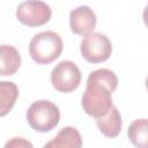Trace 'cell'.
I'll return each instance as SVG.
<instances>
[{
    "mask_svg": "<svg viewBox=\"0 0 148 148\" xmlns=\"http://www.w3.org/2000/svg\"><path fill=\"white\" fill-rule=\"evenodd\" d=\"M118 77L108 68L92 71L88 79L82 96L83 111L94 118L104 116L112 108V92L117 89Z\"/></svg>",
    "mask_w": 148,
    "mask_h": 148,
    "instance_id": "6da1fadb",
    "label": "cell"
},
{
    "mask_svg": "<svg viewBox=\"0 0 148 148\" xmlns=\"http://www.w3.org/2000/svg\"><path fill=\"white\" fill-rule=\"evenodd\" d=\"M64 44L59 34L47 30L32 37L29 43V54L34 61L47 65L58 59L62 52Z\"/></svg>",
    "mask_w": 148,
    "mask_h": 148,
    "instance_id": "7a4b0ae2",
    "label": "cell"
},
{
    "mask_svg": "<svg viewBox=\"0 0 148 148\" xmlns=\"http://www.w3.org/2000/svg\"><path fill=\"white\" fill-rule=\"evenodd\" d=\"M59 120V108L47 99L34 102L27 111V121L30 127L37 132H49L53 130Z\"/></svg>",
    "mask_w": 148,
    "mask_h": 148,
    "instance_id": "3957f363",
    "label": "cell"
},
{
    "mask_svg": "<svg viewBox=\"0 0 148 148\" xmlns=\"http://www.w3.org/2000/svg\"><path fill=\"white\" fill-rule=\"evenodd\" d=\"M112 44L110 39L99 32H90L81 40V54L90 64H99L110 58Z\"/></svg>",
    "mask_w": 148,
    "mask_h": 148,
    "instance_id": "277c9868",
    "label": "cell"
},
{
    "mask_svg": "<svg viewBox=\"0 0 148 148\" xmlns=\"http://www.w3.org/2000/svg\"><path fill=\"white\" fill-rule=\"evenodd\" d=\"M81 71L71 60L60 61L51 73V83L60 92H71L81 83Z\"/></svg>",
    "mask_w": 148,
    "mask_h": 148,
    "instance_id": "5b68a950",
    "label": "cell"
},
{
    "mask_svg": "<svg viewBox=\"0 0 148 148\" xmlns=\"http://www.w3.org/2000/svg\"><path fill=\"white\" fill-rule=\"evenodd\" d=\"M52 10L50 6L40 0H27L16 8L17 20L27 27H40L51 18Z\"/></svg>",
    "mask_w": 148,
    "mask_h": 148,
    "instance_id": "8992f818",
    "label": "cell"
},
{
    "mask_svg": "<svg viewBox=\"0 0 148 148\" xmlns=\"http://www.w3.org/2000/svg\"><path fill=\"white\" fill-rule=\"evenodd\" d=\"M96 15L88 6H79L69 13L71 30L75 35L86 36L94 31L96 27Z\"/></svg>",
    "mask_w": 148,
    "mask_h": 148,
    "instance_id": "52a82bcc",
    "label": "cell"
},
{
    "mask_svg": "<svg viewBox=\"0 0 148 148\" xmlns=\"http://www.w3.org/2000/svg\"><path fill=\"white\" fill-rule=\"evenodd\" d=\"M96 124L101 133L106 138H116L121 131V116L116 106L112 108L102 117L96 118Z\"/></svg>",
    "mask_w": 148,
    "mask_h": 148,
    "instance_id": "ba28073f",
    "label": "cell"
},
{
    "mask_svg": "<svg viewBox=\"0 0 148 148\" xmlns=\"http://www.w3.org/2000/svg\"><path fill=\"white\" fill-rule=\"evenodd\" d=\"M21 66V54L12 45H0V75L15 74Z\"/></svg>",
    "mask_w": 148,
    "mask_h": 148,
    "instance_id": "9c48e42d",
    "label": "cell"
},
{
    "mask_svg": "<svg viewBox=\"0 0 148 148\" xmlns=\"http://www.w3.org/2000/svg\"><path fill=\"white\" fill-rule=\"evenodd\" d=\"M82 146V138L75 127L67 126L61 128L57 136L45 143V148H79Z\"/></svg>",
    "mask_w": 148,
    "mask_h": 148,
    "instance_id": "30bf717a",
    "label": "cell"
},
{
    "mask_svg": "<svg viewBox=\"0 0 148 148\" xmlns=\"http://www.w3.org/2000/svg\"><path fill=\"white\" fill-rule=\"evenodd\" d=\"M18 97V88L14 82L0 81V117L12 111Z\"/></svg>",
    "mask_w": 148,
    "mask_h": 148,
    "instance_id": "8fae6325",
    "label": "cell"
},
{
    "mask_svg": "<svg viewBox=\"0 0 148 148\" xmlns=\"http://www.w3.org/2000/svg\"><path fill=\"white\" fill-rule=\"evenodd\" d=\"M128 139L131 142L139 148H146L147 147V119L141 118L134 120L127 131Z\"/></svg>",
    "mask_w": 148,
    "mask_h": 148,
    "instance_id": "7c38bea8",
    "label": "cell"
},
{
    "mask_svg": "<svg viewBox=\"0 0 148 148\" xmlns=\"http://www.w3.org/2000/svg\"><path fill=\"white\" fill-rule=\"evenodd\" d=\"M5 147L6 148H8V147H20V148L21 147H30V148H32V143L24 140L23 138H13L10 141H8L5 145Z\"/></svg>",
    "mask_w": 148,
    "mask_h": 148,
    "instance_id": "4fadbf2b",
    "label": "cell"
}]
</instances>
